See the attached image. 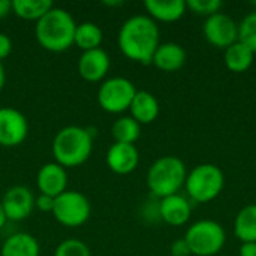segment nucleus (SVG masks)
Wrapping results in <instances>:
<instances>
[{
  "mask_svg": "<svg viewBox=\"0 0 256 256\" xmlns=\"http://www.w3.org/2000/svg\"><path fill=\"white\" fill-rule=\"evenodd\" d=\"M254 58H255V52L240 40L234 42L225 50V64L232 72L248 70L252 66Z\"/></svg>",
  "mask_w": 256,
  "mask_h": 256,
  "instance_id": "nucleus-21",
  "label": "nucleus"
},
{
  "mask_svg": "<svg viewBox=\"0 0 256 256\" xmlns=\"http://www.w3.org/2000/svg\"><path fill=\"white\" fill-rule=\"evenodd\" d=\"M54 256H92L88 246L78 238H66L57 244Z\"/></svg>",
  "mask_w": 256,
  "mask_h": 256,
  "instance_id": "nucleus-26",
  "label": "nucleus"
},
{
  "mask_svg": "<svg viewBox=\"0 0 256 256\" xmlns=\"http://www.w3.org/2000/svg\"><path fill=\"white\" fill-rule=\"evenodd\" d=\"M255 4H256V2H255Z\"/></svg>",
  "mask_w": 256,
  "mask_h": 256,
  "instance_id": "nucleus-36",
  "label": "nucleus"
},
{
  "mask_svg": "<svg viewBox=\"0 0 256 256\" xmlns=\"http://www.w3.org/2000/svg\"><path fill=\"white\" fill-rule=\"evenodd\" d=\"M28 135L26 116L12 106L0 108V147L14 148L21 146Z\"/></svg>",
  "mask_w": 256,
  "mask_h": 256,
  "instance_id": "nucleus-9",
  "label": "nucleus"
},
{
  "mask_svg": "<svg viewBox=\"0 0 256 256\" xmlns=\"http://www.w3.org/2000/svg\"><path fill=\"white\" fill-rule=\"evenodd\" d=\"M234 231L242 243L256 242V204H249L238 212L234 222Z\"/></svg>",
  "mask_w": 256,
  "mask_h": 256,
  "instance_id": "nucleus-23",
  "label": "nucleus"
},
{
  "mask_svg": "<svg viewBox=\"0 0 256 256\" xmlns=\"http://www.w3.org/2000/svg\"><path fill=\"white\" fill-rule=\"evenodd\" d=\"M186 6L196 14L210 16V15L219 12V9L224 6V3L220 0H188Z\"/></svg>",
  "mask_w": 256,
  "mask_h": 256,
  "instance_id": "nucleus-27",
  "label": "nucleus"
},
{
  "mask_svg": "<svg viewBox=\"0 0 256 256\" xmlns=\"http://www.w3.org/2000/svg\"><path fill=\"white\" fill-rule=\"evenodd\" d=\"M188 177L184 162L177 156H162L156 159L147 172V186L150 192L162 200L176 195L184 186Z\"/></svg>",
  "mask_w": 256,
  "mask_h": 256,
  "instance_id": "nucleus-4",
  "label": "nucleus"
},
{
  "mask_svg": "<svg viewBox=\"0 0 256 256\" xmlns=\"http://www.w3.org/2000/svg\"><path fill=\"white\" fill-rule=\"evenodd\" d=\"M76 22L63 8L54 6L34 26L38 44L50 52H64L74 45Z\"/></svg>",
  "mask_w": 256,
  "mask_h": 256,
  "instance_id": "nucleus-3",
  "label": "nucleus"
},
{
  "mask_svg": "<svg viewBox=\"0 0 256 256\" xmlns=\"http://www.w3.org/2000/svg\"><path fill=\"white\" fill-rule=\"evenodd\" d=\"M106 6H122L123 3L122 2H105Z\"/></svg>",
  "mask_w": 256,
  "mask_h": 256,
  "instance_id": "nucleus-35",
  "label": "nucleus"
},
{
  "mask_svg": "<svg viewBox=\"0 0 256 256\" xmlns=\"http://www.w3.org/2000/svg\"><path fill=\"white\" fill-rule=\"evenodd\" d=\"M184 240L188 242L192 255L213 256L224 249L226 232L220 224L206 219L194 224L188 230Z\"/></svg>",
  "mask_w": 256,
  "mask_h": 256,
  "instance_id": "nucleus-6",
  "label": "nucleus"
},
{
  "mask_svg": "<svg viewBox=\"0 0 256 256\" xmlns=\"http://www.w3.org/2000/svg\"><path fill=\"white\" fill-rule=\"evenodd\" d=\"M40 246L34 236L28 232H15L9 236L0 249V256H39Z\"/></svg>",
  "mask_w": 256,
  "mask_h": 256,
  "instance_id": "nucleus-18",
  "label": "nucleus"
},
{
  "mask_svg": "<svg viewBox=\"0 0 256 256\" xmlns=\"http://www.w3.org/2000/svg\"><path fill=\"white\" fill-rule=\"evenodd\" d=\"M206 39L219 48H228L238 40V24L226 14L216 12L207 16L204 22Z\"/></svg>",
  "mask_w": 256,
  "mask_h": 256,
  "instance_id": "nucleus-10",
  "label": "nucleus"
},
{
  "mask_svg": "<svg viewBox=\"0 0 256 256\" xmlns=\"http://www.w3.org/2000/svg\"><path fill=\"white\" fill-rule=\"evenodd\" d=\"M144 8L152 20L172 22L184 15L188 6L183 0H146Z\"/></svg>",
  "mask_w": 256,
  "mask_h": 256,
  "instance_id": "nucleus-19",
  "label": "nucleus"
},
{
  "mask_svg": "<svg viewBox=\"0 0 256 256\" xmlns=\"http://www.w3.org/2000/svg\"><path fill=\"white\" fill-rule=\"evenodd\" d=\"M117 44L124 57L141 64H150L159 46V27L148 15L128 18L117 36Z\"/></svg>",
  "mask_w": 256,
  "mask_h": 256,
  "instance_id": "nucleus-1",
  "label": "nucleus"
},
{
  "mask_svg": "<svg viewBox=\"0 0 256 256\" xmlns=\"http://www.w3.org/2000/svg\"><path fill=\"white\" fill-rule=\"evenodd\" d=\"M102 28L92 21H84L76 24L75 28V36H74V45L78 46L82 52L84 51H92L96 48H100L102 44Z\"/></svg>",
  "mask_w": 256,
  "mask_h": 256,
  "instance_id": "nucleus-20",
  "label": "nucleus"
},
{
  "mask_svg": "<svg viewBox=\"0 0 256 256\" xmlns=\"http://www.w3.org/2000/svg\"><path fill=\"white\" fill-rule=\"evenodd\" d=\"M36 186L39 194L57 198L68 190V172L66 168L57 162H48L42 165L36 174Z\"/></svg>",
  "mask_w": 256,
  "mask_h": 256,
  "instance_id": "nucleus-13",
  "label": "nucleus"
},
{
  "mask_svg": "<svg viewBox=\"0 0 256 256\" xmlns=\"http://www.w3.org/2000/svg\"><path fill=\"white\" fill-rule=\"evenodd\" d=\"M105 160L112 172L118 176H126L136 170L140 164V152L135 144L114 142L108 148Z\"/></svg>",
  "mask_w": 256,
  "mask_h": 256,
  "instance_id": "nucleus-14",
  "label": "nucleus"
},
{
  "mask_svg": "<svg viewBox=\"0 0 256 256\" xmlns=\"http://www.w3.org/2000/svg\"><path fill=\"white\" fill-rule=\"evenodd\" d=\"M159 102L154 94L147 90H138L130 106V117L140 124H150L159 116Z\"/></svg>",
  "mask_w": 256,
  "mask_h": 256,
  "instance_id": "nucleus-17",
  "label": "nucleus"
},
{
  "mask_svg": "<svg viewBox=\"0 0 256 256\" xmlns=\"http://www.w3.org/2000/svg\"><path fill=\"white\" fill-rule=\"evenodd\" d=\"M111 134H112L114 142L135 144V141L141 135V124L135 122L130 116H124L114 122L111 128Z\"/></svg>",
  "mask_w": 256,
  "mask_h": 256,
  "instance_id": "nucleus-24",
  "label": "nucleus"
},
{
  "mask_svg": "<svg viewBox=\"0 0 256 256\" xmlns=\"http://www.w3.org/2000/svg\"><path fill=\"white\" fill-rule=\"evenodd\" d=\"M12 12V2L10 0H0V20L6 18Z\"/></svg>",
  "mask_w": 256,
  "mask_h": 256,
  "instance_id": "nucleus-32",
  "label": "nucleus"
},
{
  "mask_svg": "<svg viewBox=\"0 0 256 256\" xmlns=\"http://www.w3.org/2000/svg\"><path fill=\"white\" fill-rule=\"evenodd\" d=\"M54 200L56 198H51L48 195H42L39 194L34 200V207L39 210V212H44V213H52V207H54Z\"/></svg>",
  "mask_w": 256,
  "mask_h": 256,
  "instance_id": "nucleus-28",
  "label": "nucleus"
},
{
  "mask_svg": "<svg viewBox=\"0 0 256 256\" xmlns=\"http://www.w3.org/2000/svg\"><path fill=\"white\" fill-rule=\"evenodd\" d=\"M12 39L6 33L0 32V62L12 52Z\"/></svg>",
  "mask_w": 256,
  "mask_h": 256,
  "instance_id": "nucleus-30",
  "label": "nucleus"
},
{
  "mask_svg": "<svg viewBox=\"0 0 256 256\" xmlns=\"http://www.w3.org/2000/svg\"><path fill=\"white\" fill-rule=\"evenodd\" d=\"M54 8L51 0H12V12L26 21H39Z\"/></svg>",
  "mask_w": 256,
  "mask_h": 256,
  "instance_id": "nucleus-22",
  "label": "nucleus"
},
{
  "mask_svg": "<svg viewBox=\"0 0 256 256\" xmlns=\"http://www.w3.org/2000/svg\"><path fill=\"white\" fill-rule=\"evenodd\" d=\"M184 186L195 202H210L224 190L225 176L218 165L201 164L188 174Z\"/></svg>",
  "mask_w": 256,
  "mask_h": 256,
  "instance_id": "nucleus-5",
  "label": "nucleus"
},
{
  "mask_svg": "<svg viewBox=\"0 0 256 256\" xmlns=\"http://www.w3.org/2000/svg\"><path fill=\"white\" fill-rule=\"evenodd\" d=\"M136 92L135 84L124 76L106 78L99 86L98 104L105 112L122 114L129 110Z\"/></svg>",
  "mask_w": 256,
  "mask_h": 256,
  "instance_id": "nucleus-7",
  "label": "nucleus"
},
{
  "mask_svg": "<svg viewBox=\"0 0 256 256\" xmlns=\"http://www.w3.org/2000/svg\"><path fill=\"white\" fill-rule=\"evenodd\" d=\"M184 62H186V51L182 45L176 42L159 44L152 58V63L164 72L178 70L184 64Z\"/></svg>",
  "mask_w": 256,
  "mask_h": 256,
  "instance_id": "nucleus-16",
  "label": "nucleus"
},
{
  "mask_svg": "<svg viewBox=\"0 0 256 256\" xmlns=\"http://www.w3.org/2000/svg\"><path fill=\"white\" fill-rule=\"evenodd\" d=\"M34 200L36 198L33 192L27 186L16 184L9 188L2 198L6 219L12 222H21L27 219L34 208Z\"/></svg>",
  "mask_w": 256,
  "mask_h": 256,
  "instance_id": "nucleus-11",
  "label": "nucleus"
},
{
  "mask_svg": "<svg viewBox=\"0 0 256 256\" xmlns=\"http://www.w3.org/2000/svg\"><path fill=\"white\" fill-rule=\"evenodd\" d=\"M94 134L88 128L70 124L62 128L51 144L54 162L63 168H76L88 160L93 152Z\"/></svg>",
  "mask_w": 256,
  "mask_h": 256,
  "instance_id": "nucleus-2",
  "label": "nucleus"
},
{
  "mask_svg": "<svg viewBox=\"0 0 256 256\" xmlns=\"http://www.w3.org/2000/svg\"><path fill=\"white\" fill-rule=\"evenodd\" d=\"M238 40L256 54V12L246 15L238 24Z\"/></svg>",
  "mask_w": 256,
  "mask_h": 256,
  "instance_id": "nucleus-25",
  "label": "nucleus"
},
{
  "mask_svg": "<svg viewBox=\"0 0 256 256\" xmlns=\"http://www.w3.org/2000/svg\"><path fill=\"white\" fill-rule=\"evenodd\" d=\"M111 66L108 52L102 48L81 52L78 58V74L87 82H100L105 80Z\"/></svg>",
  "mask_w": 256,
  "mask_h": 256,
  "instance_id": "nucleus-12",
  "label": "nucleus"
},
{
  "mask_svg": "<svg viewBox=\"0 0 256 256\" xmlns=\"http://www.w3.org/2000/svg\"><path fill=\"white\" fill-rule=\"evenodd\" d=\"M171 255L172 256H190L192 252L189 249V244L184 238H178L171 244Z\"/></svg>",
  "mask_w": 256,
  "mask_h": 256,
  "instance_id": "nucleus-29",
  "label": "nucleus"
},
{
  "mask_svg": "<svg viewBox=\"0 0 256 256\" xmlns=\"http://www.w3.org/2000/svg\"><path fill=\"white\" fill-rule=\"evenodd\" d=\"M6 222H8V219H6V214H4V210H3V206H2V200H0V230L4 226Z\"/></svg>",
  "mask_w": 256,
  "mask_h": 256,
  "instance_id": "nucleus-34",
  "label": "nucleus"
},
{
  "mask_svg": "<svg viewBox=\"0 0 256 256\" xmlns=\"http://www.w3.org/2000/svg\"><path fill=\"white\" fill-rule=\"evenodd\" d=\"M92 214V206L87 196L78 190H66L54 200L52 216L66 228L82 226Z\"/></svg>",
  "mask_w": 256,
  "mask_h": 256,
  "instance_id": "nucleus-8",
  "label": "nucleus"
},
{
  "mask_svg": "<svg viewBox=\"0 0 256 256\" xmlns=\"http://www.w3.org/2000/svg\"><path fill=\"white\" fill-rule=\"evenodd\" d=\"M240 256H256V242H254V243H242Z\"/></svg>",
  "mask_w": 256,
  "mask_h": 256,
  "instance_id": "nucleus-31",
  "label": "nucleus"
},
{
  "mask_svg": "<svg viewBox=\"0 0 256 256\" xmlns=\"http://www.w3.org/2000/svg\"><path fill=\"white\" fill-rule=\"evenodd\" d=\"M4 84H6V70H4L3 63L0 62V92L3 90Z\"/></svg>",
  "mask_w": 256,
  "mask_h": 256,
  "instance_id": "nucleus-33",
  "label": "nucleus"
},
{
  "mask_svg": "<svg viewBox=\"0 0 256 256\" xmlns=\"http://www.w3.org/2000/svg\"><path fill=\"white\" fill-rule=\"evenodd\" d=\"M190 214H192L190 202L178 194L170 195L159 201V216L165 224L171 226L184 225L190 219Z\"/></svg>",
  "mask_w": 256,
  "mask_h": 256,
  "instance_id": "nucleus-15",
  "label": "nucleus"
}]
</instances>
